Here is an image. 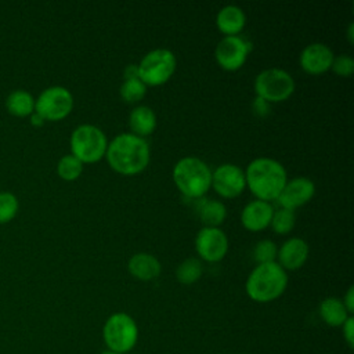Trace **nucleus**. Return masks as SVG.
<instances>
[{
    "mask_svg": "<svg viewBox=\"0 0 354 354\" xmlns=\"http://www.w3.org/2000/svg\"><path fill=\"white\" fill-rule=\"evenodd\" d=\"M342 333H343V339H344L346 344L348 346V348H353L354 347V318H353V315H350L342 325Z\"/></svg>",
    "mask_w": 354,
    "mask_h": 354,
    "instance_id": "obj_30",
    "label": "nucleus"
},
{
    "mask_svg": "<svg viewBox=\"0 0 354 354\" xmlns=\"http://www.w3.org/2000/svg\"><path fill=\"white\" fill-rule=\"evenodd\" d=\"M252 106H253V112L259 116H266L270 113V102H267L266 100H263L260 97H256L253 100Z\"/></svg>",
    "mask_w": 354,
    "mask_h": 354,
    "instance_id": "obj_31",
    "label": "nucleus"
},
{
    "mask_svg": "<svg viewBox=\"0 0 354 354\" xmlns=\"http://www.w3.org/2000/svg\"><path fill=\"white\" fill-rule=\"evenodd\" d=\"M173 180L185 196L202 198L212 185V170L202 159L185 156L174 165Z\"/></svg>",
    "mask_w": 354,
    "mask_h": 354,
    "instance_id": "obj_4",
    "label": "nucleus"
},
{
    "mask_svg": "<svg viewBox=\"0 0 354 354\" xmlns=\"http://www.w3.org/2000/svg\"><path fill=\"white\" fill-rule=\"evenodd\" d=\"M18 199L11 192H0V224L11 221L18 212Z\"/></svg>",
    "mask_w": 354,
    "mask_h": 354,
    "instance_id": "obj_28",
    "label": "nucleus"
},
{
    "mask_svg": "<svg viewBox=\"0 0 354 354\" xmlns=\"http://www.w3.org/2000/svg\"><path fill=\"white\" fill-rule=\"evenodd\" d=\"M123 75H124V79H134V77H138V66L134 65V64L127 65V66L124 68ZM138 79H140V77H138Z\"/></svg>",
    "mask_w": 354,
    "mask_h": 354,
    "instance_id": "obj_33",
    "label": "nucleus"
},
{
    "mask_svg": "<svg viewBox=\"0 0 354 354\" xmlns=\"http://www.w3.org/2000/svg\"><path fill=\"white\" fill-rule=\"evenodd\" d=\"M129 124L133 130V134L144 137L151 134L156 127L155 112L147 105H138L133 108L129 115Z\"/></svg>",
    "mask_w": 354,
    "mask_h": 354,
    "instance_id": "obj_19",
    "label": "nucleus"
},
{
    "mask_svg": "<svg viewBox=\"0 0 354 354\" xmlns=\"http://www.w3.org/2000/svg\"><path fill=\"white\" fill-rule=\"evenodd\" d=\"M250 48V43L239 35L224 36L216 46L214 57L221 68L236 71L245 64Z\"/></svg>",
    "mask_w": 354,
    "mask_h": 354,
    "instance_id": "obj_10",
    "label": "nucleus"
},
{
    "mask_svg": "<svg viewBox=\"0 0 354 354\" xmlns=\"http://www.w3.org/2000/svg\"><path fill=\"white\" fill-rule=\"evenodd\" d=\"M212 187L224 198H235L246 187L245 173L234 163H223L212 171Z\"/></svg>",
    "mask_w": 354,
    "mask_h": 354,
    "instance_id": "obj_11",
    "label": "nucleus"
},
{
    "mask_svg": "<svg viewBox=\"0 0 354 354\" xmlns=\"http://www.w3.org/2000/svg\"><path fill=\"white\" fill-rule=\"evenodd\" d=\"M176 55L169 48H155L140 61L138 77L147 86H158L167 82L176 71Z\"/></svg>",
    "mask_w": 354,
    "mask_h": 354,
    "instance_id": "obj_7",
    "label": "nucleus"
},
{
    "mask_svg": "<svg viewBox=\"0 0 354 354\" xmlns=\"http://www.w3.org/2000/svg\"><path fill=\"white\" fill-rule=\"evenodd\" d=\"M246 185L257 199L270 202L278 198L288 181V174L282 163L272 158H256L245 170Z\"/></svg>",
    "mask_w": 354,
    "mask_h": 354,
    "instance_id": "obj_2",
    "label": "nucleus"
},
{
    "mask_svg": "<svg viewBox=\"0 0 354 354\" xmlns=\"http://www.w3.org/2000/svg\"><path fill=\"white\" fill-rule=\"evenodd\" d=\"M108 140L105 133L94 124H80L71 136L72 155L82 163H93L105 156Z\"/></svg>",
    "mask_w": 354,
    "mask_h": 354,
    "instance_id": "obj_6",
    "label": "nucleus"
},
{
    "mask_svg": "<svg viewBox=\"0 0 354 354\" xmlns=\"http://www.w3.org/2000/svg\"><path fill=\"white\" fill-rule=\"evenodd\" d=\"M254 91L267 102H281L295 91V80L285 69L267 68L256 76Z\"/></svg>",
    "mask_w": 354,
    "mask_h": 354,
    "instance_id": "obj_8",
    "label": "nucleus"
},
{
    "mask_svg": "<svg viewBox=\"0 0 354 354\" xmlns=\"http://www.w3.org/2000/svg\"><path fill=\"white\" fill-rule=\"evenodd\" d=\"M100 354H119V353H115V351H111V350H104V351L100 353Z\"/></svg>",
    "mask_w": 354,
    "mask_h": 354,
    "instance_id": "obj_36",
    "label": "nucleus"
},
{
    "mask_svg": "<svg viewBox=\"0 0 354 354\" xmlns=\"http://www.w3.org/2000/svg\"><path fill=\"white\" fill-rule=\"evenodd\" d=\"M277 245L271 239H261L253 249V259L257 261V264L272 263L277 259Z\"/></svg>",
    "mask_w": 354,
    "mask_h": 354,
    "instance_id": "obj_27",
    "label": "nucleus"
},
{
    "mask_svg": "<svg viewBox=\"0 0 354 354\" xmlns=\"http://www.w3.org/2000/svg\"><path fill=\"white\" fill-rule=\"evenodd\" d=\"M288 286V274L277 263L257 264L249 274L245 290L257 303H270L278 299Z\"/></svg>",
    "mask_w": 354,
    "mask_h": 354,
    "instance_id": "obj_3",
    "label": "nucleus"
},
{
    "mask_svg": "<svg viewBox=\"0 0 354 354\" xmlns=\"http://www.w3.org/2000/svg\"><path fill=\"white\" fill-rule=\"evenodd\" d=\"M119 91H120V95L124 101L136 102V101H140L145 95L147 86L138 77L124 79Z\"/></svg>",
    "mask_w": 354,
    "mask_h": 354,
    "instance_id": "obj_26",
    "label": "nucleus"
},
{
    "mask_svg": "<svg viewBox=\"0 0 354 354\" xmlns=\"http://www.w3.org/2000/svg\"><path fill=\"white\" fill-rule=\"evenodd\" d=\"M245 22L246 15L243 10L234 4L223 7L216 17V25L225 36H234L239 33L243 29Z\"/></svg>",
    "mask_w": 354,
    "mask_h": 354,
    "instance_id": "obj_18",
    "label": "nucleus"
},
{
    "mask_svg": "<svg viewBox=\"0 0 354 354\" xmlns=\"http://www.w3.org/2000/svg\"><path fill=\"white\" fill-rule=\"evenodd\" d=\"M6 106L14 116H28L35 112V98L25 90H14L8 94Z\"/></svg>",
    "mask_w": 354,
    "mask_h": 354,
    "instance_id": "obj_22",
    "label": "nucleus"
},
{
    "mask_svg": "<svg viewBox=\"0 0 354 354\" xmlns=\"http://www.w3.org/2000/svg\"><path fill=\"white\" fill-rule=\"evenodd\" d=\"M30 122H32V124H35V126H41V124L44 123V119H43L40 115H37L36 112H33V113L30 115Z\"/></svg>",
    "mask_w": 354,
    "mask_h": 354,
    "instance_id": "obj_34",
    "label": "nucleus"
},
{
    "mask_svg": "<svg viewBox=\"0 0 354 354\" xmlns=\"http://www.w3.org/2000/svg\"><path fill=\"white\" fill-rule=\"evenodd\" d=\"M202 272H203L202 263L195 257H189V259H185L183 263H180V266L176 270V278L178 279V282L184 285H189L196 282L202 277Z\"/></svg>",
    "mask_w": 354,
    "mask_h": 354,
    "instance_id": "obj_23",
    "label": "nucleus"
},
{
    "mask_svg": "<svg viewBox=\"0 0 354 354\" xmlns=\"http://www.w3.org/2000/svg\"><path fill=\"white\" fill-rule=\"evenodd\" d=\"M129 272L140 281H151L159 277L162 266L159 260L149 253H136L127 263Z\"/></svg>",
    "mask_w": 354,
    "mask_h": 354,
    "instance_id": "obj_17",
    "label": "nucleus"
},
{
    "mask_svg": "<svg viewBox=\"0 0 354 354\" xmlns=\"http://www.w3.org/2000/svg\"><path fill=\"white\" fill-rule=\"evenodd\" d=\"M295 221H296V214L293 210L279 207L278 210H274L270 225L275 232L283 235L292 231V228L295 227Z\"/></svg>",
    "mask_w": 354,
    "mask_h": 354,
    "instance_id": "obj_25",
    "label": "nucleus"
},
{
    "mask_svg": "<svg viewBox=\"0 0 354 354\" xmlns=\"http://www.w3.org/2000/svg\"><path fill=\"white\" fill-rule=\"evenodd\" d=\"M198 213L205 227H218L227 216V210L223 202L205 198H201V202L198 203Z\"/></svg>",
    "mask_w": 354,
    "mask_h": 354,
    "instance_id": "obj_21",
    "label": "nucleus"
},
{
    "mask_svg": "<svg viewBox=\"0 0 354 354\" xmlns=\"http://www.w3.org/2000/svg\"><path fill=\"white\" fill-rule=\"evenodd\" d=\"M138 326L131 315L127 313L111 314L102 326V339L106 350L126 354L131 351L138 342Z\"/></svg>",
    "mask_w": 354,
    "mask_h": 354,
    "instance_id": "obj_5",
    "label": "nucleus"
},
{
    "mask_svg": "<svg viewBox=\"0 0 354 354\" xmlns=\"http://www.w3.org/2000/svg\"><path fill=\"white\" fill-rule=\"evenodd\" d=\"M274 207L270 202L254 199L241 212V223L249 231H261L270 225Z\"/></svg>",
    "mask_w": 354,
    "mask_h": 354,
    "instance_id": "obj_15",
    "label": "nucleus"
},
{
    "mask_svg": "<svg viewBox=\"0 0 354 354\" xmlns=\"http://www.w3.org/2000/svg\"><path fill=\"white\" fill-rule=\"evenodd\" d=\"M82 170H83V163L72 153L64 155L57 165L58 176L66 181L76 180L82 174Z\"/></svg>",
    "mask_w": 354,
    "mask_h": 354,
    "instance_id": "obj_24",
    "label": "nucleus"
},
{
    "mask_svg": "<svg viewBox=\"0 0 354 354\" xmlns=\"http://www.w3.org/2000/svg\"><path fill=\"white\" fill-rule=\"evenodd\" d=\"M318 313H319V317L322 318V321L326 325L333 326V328L342 326L344 324V321L350 317L343 301L337 297H325L319 303Z\"/></svg>",
    "mask_w": 354,
    "mask_h": 354,
    "instance_id": "obj_20",
    "label": "nucleus"
},
{
    "mask_svg": "<svg viewBox=\"0 0 354 354\" xmlns=\"http://www.w3.org/2000/svg\"><path fill=\"white\" fill-rule=\"evenodd\" d=\"M333 57V51L329 46L324 43H311L301 50L299 62L306 72L318 75L330 68Z\"/></svg>",
    "mask_w": 354,
    "mask_h": 354,
    "instance_id": "obj_14",
    "label": "nucleus"
},
{
    "mask_svg": "<svg viewBox=\"0 0 354 354\" xmlns=\"http://www.w3.org/2000/svg\"><path fill=\"white\" fill-rule=\"evenodd\" d=\"M342 301H343L347 313L350 315H353V313H354V286H348V289L344 293V297H343Z\"/></svg>",
    "mask_w": 354,
    "mask_h": 354,
    "instance_id": "obj_32",
    "label": "nucleus"
},
{
    "mask_svg": "<svg viewBox=\"0 0 354 354\" xmlns=\"http://www.w3.org/2000/svg\"><path fill=\"white\" fill-rule=\"evenodd\" d=\"M195 249L206 261H220L228 250V239L218 227H203L195 238Z\"/></svg>",
    "mask_w": 354,
    "mask_h": 354,
    "instance_id": "obj_12",
    "label": "nucleus"
},
{
    "mask_svg": "<svg viewBox=\"0 0 354 354\" xmlns=\"http://www.w3.org/2000/svg\"><path fill=\"white\" fill-rule=\"evenodd\" d=\"M106 160L109 166L122 174H137L149 163V145L144 137L133 133H122L108 142Z\"/></svg>",
    "mask_w": 354,
    "mask_h": 354,
    "instance_id": "obj_1",
    "label": "nucleus"
},
{
    "mask_svg": "<svg viewBox=\"0 0 354 354\" xmlns=\"http://www.w3.org/2000/svg\"><path fill=\"white\" fill-rule=\"evenodd\" d=\"M278 264L286 270L300 268L308 257V245L301 238H289L282 243L277 253Z\"/></svg>",
    "mask_w": 354,
    "mask_h": 354,
    "instance_id": "obj_16",
    "label": "nucleus"
},
{
    "mask_svg": "<svg viewBox=\"0 0 354 354\" xmlns=\"http://www.w3.org/2000/svg\"><path fill=\"white\" fill-rule=\"evenodd\" d=\"M314 192H315V185L310 178L295 177L286 181L277 201L281 205V207L293 210L307 203L314 196Z\"/></svg>",
    "mask_w": 354,
    "mask_h": 354,
    "instance_id": "obj_13",
    "label": "nucleus"
},
{
    "mask_svg": "<svg viewBox=\"0 0 354 354\" xmlns=\"http://www.w3.org/2000/svg\"><path fill=\"white\" fill-rule=\"evenodd\" d=\"M73 108L72 93L62 86L44 88L35 100V112L44 120H61Z\"/></svg>",
    "mask_w": 354,
    "mask_h": 354,
    "instance_id": "obj_9",
    "label": "nucleus"
},
{
    "mask_svg": "<svg viewBox=\"0 0 354 354\" xmlns=\"http://www.w3.org/2000/svg\"><path fill=\"white\" fill-rule=\"evenodd\" d=\"M353 29H354V25H353V22H350V24H348V30H347V39H348V41H350V43H353V41H354V37H353Z\"/></svg>",
    "mask_w": 354,
    "mask_h": 354,
    "instance_id": "obj_35",
    "label": "nucleus"
},
{
    "mask_svg": "<svg viewBox=\"0 0 354 354\" xmlns=\"http://www.w3.org/2000/svg\"><path fill=\"white\" fill-rule=\"evenodd\" d=\"M330 68L336 75L347 77L354 72V59L348 54L336 55V57H333Z\"/></svg>",
    "mask_w": 354,
    "mask_h": 354,
    "instance_id": "obj_29",
    "label": "nucleus"
}]
</instances>
